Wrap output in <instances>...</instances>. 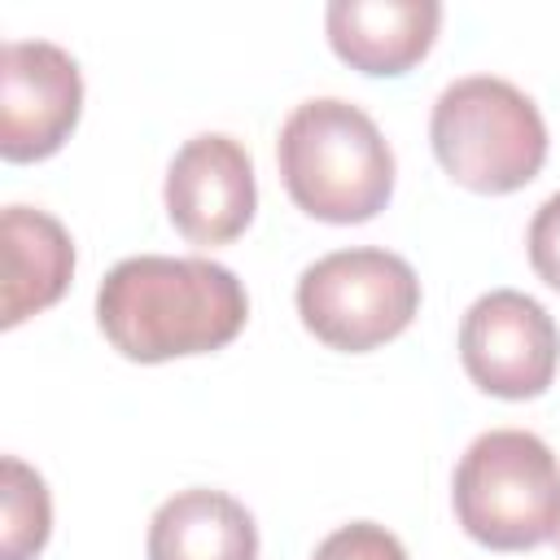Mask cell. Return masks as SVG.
<instances>
[{
  "label": "cell",
  "mask_w": 560,
  "mask_h": 560,
  "mask_svg": "<svg viewBox=\"0 0 560 560\" xmlns=\"http://www.w3.org/2000/svg\"><path fill=\"white\" fill-rule=\"evenodd\" d=\"M420 311V280L402 254L354 245L298 276V315L324 346L363 354L394 341Z\"/></svg>",
  "instance_id": "obj_5"
},
{
  "label": "cell",
  "mask_w": 560,
  "mask_h": 560,
  "mask_svg": "<svg viewBox=\"0 0 560 560\" xmlns=\"http://www.w3.org/2000/svg\"><path fill=\"white\" fill-rule=\"evenodd\" d=\"M52 529V499L35 468L4 455V538L0 560H31Z\"/></svg>",
  "instance_id": "obj_12"
},
{
  "label": "cell",
  "mask_w": 560,
  "mask_h": 560,
  "mask_svg": "<svg viewBox=\"0 0 560 560\" xmlns=\"http://www.w3.org/2000/svg\"><path fill=\"white\" fill-rule=\"evenodd\" d=\"M249 319L245 284L210 258L136 254L105 271L96 289V324L105 341L136 363L210 354Z\"/></svg>",
  "instance_id": "obj_1"
},
{
  "label": "cell",
  "mask_w": 560,
  "mask_h": 560,
  "mask_svg": "<svg viewBox=\"0 0 560 560\" xmlns=\"http://www.w3.org/2000/svg\"><path fill=\"white\" fill-rule=\"evenodd\" d=\"M276 162L298 210L324 223H368L394 192V149L368 109L341 96L293 105Z\"/></svg>",
  "instance_id": "obj_2"
},
{
  "label": "cell",
  "mask_w": 560,
  "mask_h": 560,
  "mask_svg": "<svg viewBox=\"0 0 560 560\" xmlns=\"http://www.w3.org/2000/svg\"><path fill=\"white\" fill-rule=\"evenodd\" d=\"M464 534L490 551H525L560 534V459L529 429L468 442L451 481Z\"/></svg>",
  "instance_id": "obj_4"
},
{
  "label": "cell",
  "mask_w": 560,
  "mask_h": 560,
  "mask_svg": "<svg viewBox=\"0 0 560 560\" xmlns=\"http://www.w3.org/2000/svg\"><path fill=\"white\" fill-rule=\"evenodd\" d=\"M556 538H560V534H556Z\"/></svg>",
  "instance_id": "obj_15"
},
{
  "label": "cell",
  "mask_w": 560,
  "mask_h": 560,
  "mask_svg": "<svg viewBox=\"0 0 560 560\" xmlns=\"http://www.w3.org/2000/svg\"><path fill=\"white\" fill-rule=\"evenodd\" d=\"M4 315L0 324L13 328L26 315L52 306L74 276V241L70 232L35 206H4Z\"/></svg>",
  "instance_id": "obj_11"
},
{
  "label": "cell",
  "mask_w": 560,
  "mask_h": 560,
  "mask_svg": "<svg viewBox=\"0 0 560 560\" xmlns=\"http://www.w3.org/2000/svg\"><path fill=\"white\" fill-rule=\"evenodd\" d=\"M442 171L472 192H516L547 162V122L538 105L499 74H464L442 88L429 118Z\"/></svg>",
  "instance_id": "obj_3"
},
{
  "label": "cell",
  "mask_w": 560,
  "mask_h": 560,
  "mask_svg": "<svg viewBox=\"0 0 560 560\" xmlns=\"http://www.w3.org/2000/svg\"><path fill=\"white\" fill-rule=\"evenodd\" d=\"M144 551L149 560H258V525L241 499L192 486L153 512Z\"/></svg>",
  "instance_id": "obj_10"
},
{
  "label": "cell",
  "mask_w": 560,
  "mask_h": 560,
  "mask_svg": "<svg viewBox=\"0 0 560 560\" xmlns=\"http://www.w3.org/2000/svg\"><path fill=\"white\" fill-rule=\"evenodd\" d=\"M525 245H529V262H534V271L560 293V192H551V197L534 210Z\"/></svg>",
  "instance_id": "obj_14"
},
{
  "label": "cell",
  "mask_w": 560,
  "mask_h": 560,
  "mask_svg": "<svg viewBox=\"0 0 560 560\" xmlns=\"http://www.w3.org/2000/svg\"><path fill=\"white\" fill-rule=\"evenodd\" d=\"M83 109L79 61L52 39H9L0 52V153L39 162L66 144Z\"/></svg>",
  "instance_id": "obj_7"
},
{
  "label": "cell",
  "mask_w": 560,
  "mask_h": 560,
  "mask_svg": "<svg viewBox=\"0 0 560 560\" xmlns=\"http://www.w3.org/2000/svg\"><path fill=\"white\" fill-rule=\"evenodd\" d=\"M311 560H407V547L376 521H350L332 529Z\"/></svg>",
  "instance_id": "obj_13"
},
{
  "label": "cell",
  "mask_w": 560,
  "mask_h": 560,
  "mask_svg": "<svg viewBox=\"0 0 560 560\" xmlns=\"http://www.w3.org/2000/svg\"><path fill=\"white\" fill-rule=\"evenodd\" d=\"M459 363L494 398H538L560 363V328L538 298L490 289L459 319Z\"/></svg>",
  "instance_id": "obj_6"
},
{
  "label": "cell",
  "mask_w": 560,
  "mask_h": 560,
  "mask_svg": "<svg viewBox=\"0 0 560 560\" xmlns=\"http://www.w3.org/2000/svg\"><path fill=\"white\" fill-rule=\"evenodd\" d=\"M438 0H332L324 9L328 44L363 74H402L438 39Z\"/></svg>",
  "instance_id": "obj_9"
},
{
  "label": "cell",
  "mask_w": 560,
  "mask_h": 560,
  "mask_svg": "<svg viewBox=\"0 0 560 560\" xmlns=\"http://www.w3.org/2000/svg\"><path fill=\"white\" fill-rule=\"evenodd\" d=\"M166 214L192 245L236 241L258 206L254 158L228 131H201L184 140L166 166Z\"/></svg>",
  "instance_id": "obj_8"
}]
</instances>
